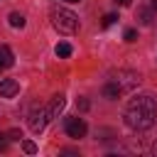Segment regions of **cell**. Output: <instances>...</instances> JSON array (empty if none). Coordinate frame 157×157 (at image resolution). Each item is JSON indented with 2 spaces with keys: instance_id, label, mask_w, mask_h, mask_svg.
Masks as SVG:
<instances>
[{
  "instance_id": "18",
  "label": "cell",
  "mask_w": 157,
  "mask_h": 157,
  "mask_svg": "<svg viewBox=\"0 0 157 157\" xmlns=\"http://www.w3.org/2000/svg\"><path fill=\"white\" fill-rule=\"evenodd\" d=\"M78 108H81V110H88V101H86V98H78Z\"/></svg>"
},
{
  "instance_id": "19",
  "label": "cell",
  "mask_w": 157,
  "mask_h": 157,
  "mask_svg": "<svg viewBox=\"0 0 157 157\" xmlns=\"http://www.w3.org/2000/svg\"><path fill=\"white\" fill-rule=\"evenodd\" d=\"M113 2H115V5H120V7H128L132 0H113Z\"/></svg>"
},
{
  "instance_id": "1",
  "label": "cell",
  "mask_w": 157,
  "mask_h": 157,
  "mask_svg": "<svg viewBox=\"0 0 157 157\" xmlns=\"http://www.w3.org/2000/svg\"><path fill=\"white\" fill-rule=\"evenodd\" d=\"M157 123V101L152 96H137L125 108V125L132 130H150Z\"/></svg>"
},
{
  "instance_id": "21",
  "label": "cell",
  "mask_w": 157,
  "mask_h": 157,
  "mask_svg": "<svg viewBox=\"0 0 157 157\" xmlns=\"http://www.w3.org/2000/svg\"><path fill=\"white\" fill-rule=\"evenodd\" d=\"M152 155H157V140H155V145H152Z\"/></svg>"
},
{
  "instance_id": "9",
  "label": "cell",
  "mask_w": 157,
  "mask_h": 157,
  "mask_svg": "<svg viewBox=\"0 0 157 157\" xmlns=\"http://www.w3.org/2000/svg\"><path fill=\"white\" fill-rule=\"evenodd\" d=\"M137 20H140L142 25H152V20H155V10H152V7H140V10H137Z\"/></svg>"
},
{
  "instance_id": "20",
  "label": "cell",
  "mask_w": 157,
  "mask_h": 157,
  "mask_svg": "<svg viewBox=\"0 0 157 157\" xmlns=\"http://www.w3.org/2000/svg\"><path fill=\"white\" fill-rule=\"evenodd\" d=\"M150 7H152V10L157 12V0H150Z\"/></svg>"
},
{
  "instance_id": "2",
  "label": "cell",
  "mask_w": 157,
  "mask_h": 157,
  "mask_svg": "<svg viewBox=\"0 0 157 157\" xmlns=\"http://www.w3.org/2000/svg\"><path fill=\"white\" fill-rule=\"evenodd\" d=\"M49 17H52L54 29L61 32V34H74L78 29V17L71 10H66V7H52L49 10Z\"/></svg>"
},
{
  "instance_id": "15",
  "label": "cell",
  "mask_w": 157,
  "mask_h": 157,
  "mask_svg": "<svg viewBox=\"0 0 157 157\" xmlns=\"http://www.w3.org/2000/svg\"><path fill=\"white\" fill-rule=\"evenodd\" d=\"M123 39H125V42H135V39H137V32H135V29L130 27V29H125V34H123Z\"/></svg>"
},
{
  "instance_id": "6",
  "label": "cell",
  "mask_w": 157,
  "mask_h": 157,
  "mask_svg": "<svg viewBox=\"0 0 157 157\" xmlns=\"http://www.w3.org/2000/svg\"><path fill=\"white\" fill-rule=\"evenodd\" d=\"M17 91H20V86H17L15 78H2V81H0V96H2V98H12Z\"/></svg>"
},
{
  "instance_id": "10",
  "label": "cell",
  "mask_w": 157,
  "mask_h": 157,
  "mask_svg": "<svg viewBox=\"0 0 157 157\" xmlns=\"http://www.w3.org/2000/svg\"><path fill=\"white\" fill-rule=\"evenodd\" d=\"M103 96H105V98H110V101H115V98H120L123 93H120V88H118L113 81H108V83L103 86Z\"/></svg>"
},
{
  "instance_id": "12",
  "label": "cell",
  "mask_w": 157,
  "mask_h": 157,
  "mask_svg": "<svg viewBox=\"0 0 157 157\" xmlns=\"http://www.w3.org/2000/svg\"><path fill=\"white\" fill-rule=\"evenodd\" d=\"M56 56H71V44L69 42H59L56 44Z\"/></svg>"
},
{
  "instance_id": "5",
  "label": "cell",
  "mask_w": 157,
  "mask_h": 157,
  "mask_svg": "<svg viewBox=\"0 0 157 157\" xmlns=\"http://www.w3.org/2000/svg\"><path fill=\"white\" fill-rule=\"evenodd\" d=\"M64 130H66L69 137H76V140H78V137L86 135L88 128H86V123H83L81 118H66V120H64Z\"/></svg>"
},
{
  "instance_id": "11",
  "label": "cell",
  "mask_w": 157,
  "mask_h": 157,
  "mask_svg": "<svg viewBox=\"0 0 157 157\" xmlns=\"http://www.w3.org/2000/svg\"><path fill=\"white\" fill-rule=\"evenodd\" d=\"M10 25L12 27H25V15H20V12H10Z\"/></svg>"
},
{
  "instance_id": "16",
  "label": "cell",
  "mask_w": 157,
  "mask_h": 157,
  "mask_svg": "<svg viewBox=\"0 0 157 157\" xmlns=\"http://www.w3.org/2000/svg\"><path fill=\"white\" fill-rule=\"evenodd\" d=\"M20 137H22L20 130H10V132H7V140H20Z\"/></svg>"
},
{
  "instance_id": "13",
  "label": "cell",
  "mask_w": 157,
  "mask_h": 157,
  "mask_svg": "<svg viewBox=\"0 0 157 157\" xmlns=\"http://www.w3.org/2000/svg\"><path fill=\"white\" fill-rule=\"evenodd\" d=\"M115 20H118V15L108 12V15H103V22H101V27H110V25H115Z\"/></svg>"
},
{
  "instance_id": "4",
  "label": "cell",
  "mask_w": 157,
  "mask_h": 157,
  "mask_svg": "<svg viewBox=\"0 0 157 157\" xmlns=\"http://www.w3.org/2000/svg\"><path fill=\"white\" fill-rule=\"evenodd\" d=\"M49 120H52V118H49V110H47V108H39V110H34V113L29 115V130L39 135V132L47 128Z\"/></svg>"
},
{
  "instance_id": "3",
  "label": "cell",
  "mask_w": 157,
  "mask_h": 157,
  "mask_svg": "<svg viewBox=\"0 0 157 157\" xmlns=\"http://www.w3.org/2000/svg\"><path fill=\"white\" fill-rule=\"evenodd\" d=\"M110 81L120 88V93H130L140 86V74L137 71H130V69H118L110 74Z\"/></svg>"
},
{
  "instance_id": "8",
  "label": "cell",
  "mask_w": 157,
  "mask_h": 157,
  "mask_svg": "<svg viewBox=\"0 0 157 157\" xmlns=\"http://www.w3.org/2000/svg\"><path fill=\"white\" fill-rule=\"evenodd\" d=\"M7 66H12V49L7 44H2L0 47V71L7 69Z\"/></svg>"
},
{
  "instance_id": "14",
  "label": "cell",
  "mask_w": 157,
  "mask_h": 157,
  "mask_svg": "<svg viewBox=\"0 0 157 157\" xmlns=\"http://www.w3.org/2000/svg\"><path fill=\"white\" fill-rule=\"evenodd\" d=\"M22 150H25L27 155H34V152H37V145H34L32 140H25V142H22Z\"/></svg>"
},
{
  "instance_id": "17",
  "label": "cell",
  "mask_w": 157,
  "mask_h": 157,
  "mask_svg": "<svg viewBox=\"0 0 157 157\" xmlns=\"http://www.w3.org/2000/svg\"><path fill=\"white\" fill-rule=\"evenodd\" d=\"M0 150H7V132H0Z\"/></svg>"
},
{
  "instance_id": "7",
  "label": "cell",
  "mask_w": 157,
  "mask_h": 157,
  "mask_svg": "<svg viewBox=\"0 0 157 157\" xmlns=\"http://www.w3.org/2000/svg\"><path fill=\"white\" fill-rule=\"evenodd\" d=\"M64 105H66V98H64L61 93H59V96H54V98H52V103L47 105V110H49V118H56V115L64 110Z\"/></svg>"
},
{
  "instance_id": "22",
  "label": "cell",
  "mask_w": 157,
  "mask_h": 157,
  "mask_svg": "<svg viewBox=\"0 0 157 157\" xmlns=\"http://www.w3.org/2000/svg\"><path fill=\"white\" fill-rule=\"evenodd\" d=\"M66 2H78V0H66Z\"/></svg>"
}]
</instances>
